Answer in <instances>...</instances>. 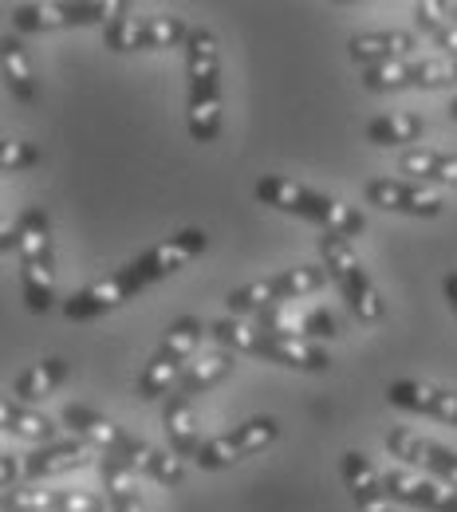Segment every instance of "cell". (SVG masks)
Masks as SVG:
<instances>
[{"instance_id": "1", "label": "cell", "mask_w": 457, "mask_h": 512, "mask_svg": "<svg viewBox=\"0 0 457 512\" xmlns=\"http://www.w3.org/2000/svg\"><path fill=\"white\" fill-rule=\"evenodd\" d=\"M213 339L233 351V355H261L268 363H280V367H292V371H327L331 359H327L324 347H316L312 339H292V335H272L264 331L261 323H249L241 316H229V320L209 323Z\"/></svg>"}, {"instance_id": "2", "label": "cell", "mask_w": 457, "mask_h": 512, "mask_svg": "<svg viewBox=\"0 0 457 512\" xmlns=\"http://www.w3.org/2000/svg\"><path fill=\"white\" fill-rule=\"evenodd\" d=\"M186 75H190V111L186 123L194 142H213L221 134V56L217 36L194 28L186 40Z\"/></svg>"}, {"instance_id": "3", "label": "cell", "mask_w": 457, "mask_h": 512, "mask_svg": "<svg viewBox=\"0 0 457 512\" xmlns=\"http://www.w3.org/2000/svg\"><path fill=\"white\" fill-rule=\"evenodd\" d=\"M257 197H261L264 205L280 209V213H296V217L320 225L324 233L347 237V241L359 237L363 225H367L363 213L351 209V205H343L339 197L308 190V186H300V182H292V178H280V174H264L261 182H257Z\"/></svg>"}, {"instance_id": "4", "label": "cell", "mask_w": 457, "mask_h": 512, "mask_svg": "<svg viewBox=\"0 0 457 512\" xmlns=\"http://www.w3.org/2000/svg\"><path fill=\"white\" fill-rule=\"evenodd\" d=\"M16 253H20L24 304L36 316H44L56 304V256H52V225L40 205L24 209L16 221Z\"/></svg>"}, {"instance_id": "5", "label": "cell", "mask_w": 457, "mask_h": 512, "mask_svg": "<svg viewBox=\"0 0 457 512\" xmlns=\"http://www.w3.org/2000/svg\"><path fill=\"white\" fill-rule=\"evenodd\" d=\"M327 264H296V268H284V272H276V276H268V280H253V284H245V288H237V292H229V312L233 316H261L268 308H276V304H292V300H308L312 292H320L327 284Z\"/></svg>"}, {"instance_id": "6", "label": "cell", "mask_w": 457, "mask_h": 512, "mask_svg": "<svg viewBox=\"0 0 457 512\" xmlns=\"http://www.w3.org/2000/svg\"><path fill=\"white\" fill-rule=\"evenodd\" d=\"M131 4L123 0H36V4H12V24L20 32H56V28H87V24H111Z\"/></svg>"}, {"instance_id": "7", "label": "cell", "mask_w": 457, "mask_h": 512, "mask_svg": "<svg viewBox=\"0 0 457 512\" xmlns=\"http://www.w3.org/2000/svg\"><path fill=\"white\" fill-rule=\"evenodd\" d=\"M320 256H324L331 280L339 284L343 300L355 308V316L363 323L383 320V296H379L375 280L367 276L359 253L351 249V241H347V237H335V233H324V237H320Z\"/></svg>"}, {"instance_id": "8", "label": "cell", "mask_w": 457, "mask_h": 512, "mask_svg": "<svg viewBox=\"0 0 457 512\" xmlns=\"http://www.w3.org/2000/svg\"><path fill=\"white\" fill-rule=\"evenodd\" d=\"M457 83L454 56H422V60H394L363 71L367 91H406V87H446Z\"/></svg>"}, {"instance_id": "9", "label": "cell", "mask_w": 457, "mask_h": 512, "mask_svg": "<svg viewBox=\"0 0 457 512\" xmlns=\"http://www.w3.org/2000/svg\"><path fill=\"white\" fill-rule=\"evenodd\" d=\"M276 434H280L276 418H268V414H264V418H249V422L233 426L229 434H217V438L201 442L194 461L201 465V469H225V465L245 461L249 453H261L264 446H272Z\"/></svg>"}, {"instance_id": "10", "label": "cell", "mask_w": 457, "mask_h": 512, "mask_svg": "<svg viewBox=\"0 0 457 512\" xmlns=\"http://www.w3.org/2000/svg\"><path fill=\"white\" fill-rule=\"evenodd\" d=\"M142 288H146V280H142L138 264H127V268H119V272H111V276L87 284L83 292H75L64 304V316L75 323L95 320V316H103V312H111V308H123V304L134 300Z\"/></svg>"}, {"instance_id": "11", "label": "cell", "mask_w": 457, "mask_h": 512, "mask_svg": "<svg viewBox=\"0 0 457 512\" xmlns=\"http://www.w3.org/2000/svg\"><path fill=\"white\" fill-rule=\"evenodd\" d=\"M257 323L272 335H292V339H335L339 335V320L324 304H312V300L276 304V308L261 312Z\"/></svg>"}, {"instance_id": "12", "label": "cell", "mask_w": 457, "mask_h": 512, "mask_svg": "<svg viewBox=\"0 0 457 512\" xmlns=\"http://www.w3.org/2000/svg\"><path fill=\"white\" fill-rule=\"evenodd\" d=\"M367 201L391 213H406V217H438L446 209V197L434 186L422 182H406V178H375L367 182Z\"/></svg>"}, {"instance_id": "13", "label": "cell", "mask_w": 457, "mask_h": 512, "mask_svg": "<svg viewBox=\"0 0 457 512\" xmlns=\"http://www.w3.org/2000/svg\"><path fill=\"white\" fill-rule=\"evenodd\" d=\"M383 489L391 501H402V505H414V509L426 512H457V489L426 477V473H414V469H387L383 473Z\"/></svg>"}, {"instance_id": "14", "label": "cell", "mask_w": 457, "mask_h": 512, "mask_svg": "<svg viewBox=\"0 0 457 512\" xmlns=\"http://www.w3.org/2000/svg\"><path fill=\"white\" fill-rule=\"evenodd\" d=\"M387 449H391L394 457L418 465L422 473H430L434 481H442V485L457 489V453L454 449L438 446V442H430V438H418V434H410V430H402V426L387 434Z\"/></svg>"}, {"instance_id": "15", "label": "cell", "mask_w": 457, "mask_h": 512, "mask_svg": "<svg viewBox=\"0 0 457 512\" xmlns=\"http://www.w3.org/2000/svg\"><path fill=\"white\" fill-rule=\"evenodd\" d=\"M387 402L398 410L430 414L438 422L457 426V390H446V386L422 383V379H398V383L387 386Z\"/></svg>"}, {"instance_id": "16", "label": "cell", "mask_w": 457, "mask_h": 512, "mask_svg": "<svg viewBox=\"0 0 457 512\" xmlns=\"http://www.w3.org/2000/svg\"><path fill=\"white\" fill-rule=\"evenodd\" d=\"M205 245H209L205 229H186V233H178V237H170V241L154 245L150 253H142L134 264H138L142 280H146V284H154V280H166V276H174L178 268H186L194 256L205 253Z\"/></svg>"}, {"instance_id": "17", "label": "cell", "mask_w": 457, "mask_h": 512, "mask_svg": "<svg viewBox=\"0 0 457 512\" xmlns=\"http://www.w3.org/2000/svg\"><path fill=\"white\" fill-rule=\"evenodd\" d=\"M4 512H107V501L83 489H12Z\"/></svg>"}, {"instance_id": "18", "label": "cell", "mask_w": 457, "mask_h": 512, "mask_svg": "<svg viewBox=\"0 0 457 512\" xmlns=\"http://www.w3.org/2000/svg\"><path fill=\"white\" fill-rule=\"evenodd\" d=\"M339 469H343V485H347L355 509L359 512H391V497H387V489H383V473L371 465L367 453L347 449L343 461H339Z\"/></svg>"}, {"instance_id": "19", "label": "cell", "mask_w": 457, "mask_h": 512, "mask_svg": "<svg viewBox=\"0 0 457 512\" xmlns=\"http://www.w3.org/2000/svg\"><path fill=\"white\" fill-rule=\"evenodd\" d=\"M414 48H418V36L398 32V28H391V32H359L347 44L351 60L363 71L379 64H394V60H414Z\"/></svg>"}, {"instance_id": "20", "label": "cell", "mask_w": 457, "mask_h": 512, "mask_svg": "<svg viewBox=\"0 0 457 512\" xmlns=\"http://www.w3.org/2000/svg\"><path fill=\"white\" fill-rule=\"evenodd\" d=\"M91 465V446L71 438V442H52V446H40L36 453H28L24 461V481H48V477H60L71 469H83Z\"/></svg>"}, {"instance_id": "21", "label": "cell", "mask_w": 457, "mask_h": 512, "mask_svg": "<svg viewBox=\"0 0 457 512\" xmlns=\"http://www.w3.org/2000/svg\"><path fill=\"white\" fill-rule=\"evenodd\" d=\"M64 426L75 430V438L79 442H87V446H99L103 453H123L127 442H131V434L127 430H119L111 418H103V414H95L91 406H64Z\"/></svg>"}, {"instance_id": "22", "label": "cell", "mask_w": 457, "mask_h": 512, "mask_svg": "<svg viewBox=\"0 0 457 512\" xmlns=\"http://www.w3.org/2000/svg\"><path fill=\"white\" fill-rule=\"evenodd\" d=\"M99 477L107 489V505L111 512H146L142 497H138V477H134L131 461L119 453H103L99 457Z\"/></svg>"}, {"instance_id": "23", "label": "cell", "mask_w": 457, "mask_h": 512, "mask_svg": "<svg viewBox=\"0 0 457 512\" xmlns=\"http://www.w3.org/2000/svg\"><path fill=\"white\" fill-rule=\"evenodd\" d=\"M119 457H127L131 461V469L138 473H150L158 485H182V477H186V465H182V457L178 453H166V449L150 446V442H138V438H131L127 442V449L119 453Z\"/></svg>"}, {"instance_id": "24", "label": "cell", "mask_w": 457, "mask_h": 512, "mask_svg": "<svg viewBox=\"0 0 457 512\" xmlns=\"http://www.w3.org/2000/svg\"><path fill=\"white\" fill-rule=\"evenodd\" d=\"M162 430L170 438V449L178 457H197V414H194V402L186 394H170V402L162 406Z\"/></svg>"}, {"instance_id": "25", "label": "cell", "mask_w": 457, "mask_h": 512, "mask_svg": "<svg viewBox=\"0 0 457 512\" xmlns=\"http://www.w3.org/2000/svg\"><path fill=\"white\" fill-rule=\"evenodd\" d=\"M233 367H237V355L233 351H201L194 355L190 363H186V371H182V379H178V394H201V390H209V386H217L221 379H229L233 375Z\"/></svg>"}, {"instance_id": "26", "label": "cell", "mask_w": 457, "mask_h": 512, "mask_svg": "<svg viewBox=\"0 0 457 512\" xmlns=\"http://www.w3.org/2000/svg\"><path fill=\"white\" fill-rule=\"evenodd\" d=\"M0 426L16 438H28V442H40V446H52L56 442V422L16 398H4L0 402Z\"/></svg>"}, {"instance_id": "27", "label": "cell", "mask_w": 457, "mask_h": 512, "mask_svg": "<svg viewBox=\"0 0 457 512\" xmlns=\"http://www.w3.org/2000/svg\"><path fill=\"white\" fill-rule=\"evenodd\" d=\"M398 174L418 178L422 186H457V154L438 150H406L398 158Z\"/></svg>"}, {"instance_id": "28", "label": "cell", "mask_w": 457, "mask_h": 512, "mask_svg": "<svg viewBox=\"0 0 457 512\" xmlns=\"http://www.w3.org/2000/svg\"><path fill=\"white\" fill-rule=\"evenodd\" d=\"M67 379V363L64 359H44V363H36V367H28L16 386H12V398L16 402H24V406H32V402H44L56 386Z\"/></svg>"}, {"instance_id": "29", "label": "cell", "mask_w": 457, "mask_h": 512, "mask_svg": "<svg viewBox=\"0 0 457 512\" xmlns=\"http://www.w3.org/2000/svg\"><path fill=\"white\" fill-rule=\"evenodd\" d=\"M0 71H4V83H8V91L16 99H24V103L36 99V71L24 56V44L12 40V36L0 40Z\"/></svg>"}, {"instance_id": "30", "label": "cell", "mask_w": 457, "mask_h": 512, "mask_svg": "<svg viewBox=\"0 0 457 512\" xmlns=\"http://www.w3.org/2000/svg\"><path fill=\"white\" fill-rule=\"evenodd\" d=\"M414 20H418V28H422L438 48H446V56L457 60V20L450 16V8H446L442 0H418V4H414Z\"/></svg>"}, {"instance_id": "31", "label": "cell", "mask_w": 457, "mask_h": 512, "mask_svg": "<svg viewBox=\"0 0 457 512\" xmlns=\"http://www.w3.org/2000/svg\"><path fill=\"white\" fill-rule=\"evenodd\" d=\"M422 115H379V119H371V127H367V142L371 146H410V142H418L422 138Z\"/></svg>"}, {"instance_id": "32", "label": "cell", "mask_w": 457, "mask_h": 512, "mask_svg": "<svg viewBox=\"0 0 457 512\" xmlns=\"http://www.w3.org/2000/svg\"><path fill=\"white\" fill-rule=\"evenodd\" d=\"M182 371H186V367H182L178 359H170L166 351H154L150 363H146L142 375H138V398H142V402H154V398L170 394V386H178Z\"/></svg>"}, {"instance_id": "33", "label": "cell", "mask_w": 457, "mask_h": 512, "mask_svg": "<svg viewBox=\"0 0 457 512\" xmlns=\"http://www.w3.org/2000/svg\"><path fill=\"white\" fill-rule=\"evenodd\" d=\"M201 320H194V316H182V320H174L170 327H166V335H162V347L158 351H166L170 359H178L182 367L190 363L197 355V347H201Z\"/></svg>"}, {"instance_id": "34", "label": "cell", "mask_w": 457, "mask_h": 512, "mask_svg": "<svg viewBox=\"0 0 457 512\" xmlns=\"http://www.w3.org/2000/svg\"><path fill=\"white\" fill-rule=\"evenodd\" d=\"M194 28H186L178 16H146L142 20V48L162 52V48H178L190 40Z\"/></svg>"}, {"instance_id": "35", "label": "cell", "mask_w": 457, "mask_h": 512, "mask_svg": "<svg viewBox=\"0 0 457 512\" xmlns=\"http://www.w3.org/2000/svg\"><path fill=\"white\" fill-rule=\"evenodd\" d=\"M142 20H146V16H142ZM142 20L131 16V12H123L119 20H111V24L103 28L107 48H111V52H134V48H142Z\"/></svg>"}, {"instance_id": "36", "label": "cell", "mask_w": 457, "mask_h": 512, "mask_svg": "<svg viewBox=\"0 0 457 512\" xmlns=\"http://www.w3.org/2000/svg\"><path fill=\"white\" fill-rule=\"evenodd\" d=\"M36 162H40V150L32 142L8 138L4 150H0V174H20V170H32Z\"/></svg>"}, {"instance_id": "37", "label": "cell", "mask_w": 457, "mask_h": 512, "mask_svg": "<svg viewBox=\"0 0 457 512\" xmlns=\"http://www.w3.org/2000/svg\"><path fill=\"white\" fill-rule=\"evenodd\" d=\"M12 481H16V461H12V453H0V485L12 493Z\"/></svg>"}, {"instance_id": "38", "label": "cell", "mask_w": 457, "mask_h": 512, "mask_svg": "<svg viewBox=\"0 0 457 512\" xmlns=\"http://www.w3.org/2000/svg\"><path fill=\"white\" fill-rule=\"evenodd\" d=\"M442 288H446V300H450V308H454V316H457V272L446 276V284H442Z\"/></svg>"}, {"instance_id": "39", "label": "cell", "mask_w": 457, "mask_h": 512, "mask_svg": "<svg viewBox=\"0 0 457 512\" xmlns=\"http://www.w3.org/2000/svg\"><path fill=\"white\" fill-rule=\"evenodd\" d=\"M446 111H450V119H457V99L450 103V107H446Z\"/></svg>"}, {"instance_id": "40", "label": "cell", "mask_w": 457, "mask_h": 512, "mask_svg": "<svg viewBox=\"0 0 457 512\" xmlns=\"http://www.w3.org/2000/svg\"><path fill=\"white\" fill-rule=\"evenodd\" d=\"M446 8H450V16L457 20V0H454V4H446Z\"/></svg>"}]
</instances>
